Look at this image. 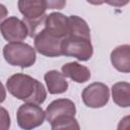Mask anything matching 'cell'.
Masks as SVG:
<instances>
[{
	"instance_id": "5b68a950",
	"label": "cell",
	"mask_w": 130,
	"mask_h": 130,
	"mask_svg": "<svg viewBox=\"0 0 130 130\" xmlns=\"http://www.w3.org/2000/svg\"><path fill=\"white\" fill-rule=\"evenodd\" d=\"M46 118V112L37 104L24 103L16 112V122L21 129L30 130L41 126Z\"/></svg>"
},
{
	"instance_id": "8992f818",
	"label": "cell",
	"mask_w": 130,
	"mask_h": 130,
	"mask_svg": "<svg viewBox=\"0 0 130 130\" xmlns=\"http://www.w3.org/2000/svg\"><path fill=\"white\" fill-rule=\"evenodd\" d=\"M62 54L67 57H74L79 61H87L92 57L93 48L89 39L66 37L62 43Z\"/></svg>"
},
{
	"instance_id": "9c48e42d",
	"label": "cell",
	"mask_w": 130,
	"mask_h": 130,
	"mask_svg": "<svg viewBox=\"0 0 130 130\" xmlns=\"http://www.w3.org/2000/svg\"><path fill=\"white\" fill-rule=\"evenodd\" d=\"M46 119L51 123L55 118L62 115H72L75 116L76 108L74 103L68 99H58L49 104L46 109Z\"/></svg>"
},
{
	"instance_id": "4fadbf2b",
	"label": "cell",
	"mask_w": 130,
	"mask_h": 130,
	"mask_svg": "<svg viewBox=\"0 0 130 130\" xmlns=\"http://www.w3.org/2000/svg\"><path fill=\"white\" fill-rule=\"evenodd\" d=\"M44 79L51 94L63 93L68 89V82L62 72L57 70H50L45 73Z\"/></svg>"
},
{
	"instance_id": "9a60e30c",
	"label": "cell",
	"mask_w": 130,
	"mask_h": 130,
	"mask_svg": "<svg viewBox=\"0 0 130 130\" xmlns=\"http://www.w3.org/2000/svg\"><path fill=\"white\" fill-rule=\"evenodd\" d=\"M112 99L121 108L130 107V83L125 81L115 83L112 86Z\"/></svg>"
},
{
	"instance_id": "277c9868",
	"label": "cell",
	"mask_w": 130,
	"mask_h": 130,
	"mask_svg": "<svg viewBox=\"0 0 130 130\" xmlns=\"http://www.w3.org/2000/svg\"><path fill=\"white\" fill-rule=\"evenodd\" d=\"M64 39L52 34L45 27L37 32L34 37L35 49L41 55L46 57H60L62 56V43Z\"/></svg>"
},
{
	"instance_id": "52a82bcc",
	"label": "cell",
	"mask_w": 130,
	"mask_h": 130,
	"mask_svg": "<svg viewBox=\"0 0 130 130\" xmlns=\"http://www.w3.org/2000/svg\"><path fill=\"white\" fill-rule=\"evenodd\" d=\"M81 98L84 105L88 108H103L109 102L110 89L103 82H93L82 90Z\"/></svg>"
},
{
	"instance_id": "7a4b0ae2",
	"label": "cell",
	"mask_w": 130,
	"mask_h": 130,
	"mask_svg": "<svg viewBox=\"0 0 130 130\" xmlns=\"http://www.w3.org/2000/svg\"><path fill=\"white\" fill-rule=\"evenodd\" d=\"M19 12L23 15V21L28 28V36L35 37L41 24L44 25L47 6L44 0H18Z\"/></svg>"
},
{
	"instance_id": "3957f363",
	"label": "cell",
	"mask_w": 130,
	"mask_h": 130,
	"mask_svg": "<svg viewBox=\"0 0 130 130\" xmlns=\"http://www.w3.org/2000/svg\"><path fill=\"white\" fill-rule=\"evenodd\" d=\"M3 57L11 66L28 68L36 62V50L26 43H9L3 48Z\"/></svg>"
},
{
	"instance_id": "e0dca14e",
	"label": "cell",
	"mask_w": 130,
	"mask_h": 130,
	"mask_svg": "<svg viewBox=\"0 0 130 130\" xmlns=\"http://www.w3.org/2000/svg\"><path fill=\"white\" fill-rule=\"evenodd\" d=\"M47 9H63L66 5V0H44Z\"/></svg>"
},
{
	"instance_id": "7c38bea8",
	"label": "cell",
	"mask_w": 130,
	"mask_h": 130,
	"mask_svg": "<svg viewBox=\"0 0 130 130\" xmlns=\"http://www.w3.org/2000/svg\"><path fill=\"white\" fill-rule=\"evenodd\" d=\"M61 71L65 77H68L77 83H84L90 78L89 69L78 62H69L64 64L61 67Z\"/></svg>"
},
{
	"instance_id": "30bf717a",
	"label": "cell",
	"mask_w": 130,
	"mask_h": 130,
	"mask_svg": "<svg viewBox=\"0 0 130 130\" xmlns=\"http://www.w3.org/2000/svg\"><path fill=\"white\" fill-rule=\"evenodd\" d=\"M44 27L61 39L68 36V17L60 12H52L46 16Z\"/></svg>"
},
{
	"instance_id": "ba28073f",
	"label": "cell",
	"mask_w": 130,
	"mask_h": 130,
	"mask_svg": "<svg viewBox=\"0 0 130 130\" xmlns=\"http://www.w3.org/2000/svg\"><path fill=\"white\" fill-rule=\"evenodd\" d=\"M2 37L9 43L21 42L28 36L25 22L16 16H10L3 20L0 25Z\"/></svg>"
},
{
	"instance_id": "2e32d148",
	"label": "cell",
	"mask_w": 130,
	"mask_h": 130,
	"mask_svg": "<svg viewBox=\"0 0 130 130\" xmlns=\"http://www.w3.org/2000/svg\"><path fill=\"white\" fill-rule=\"evenodd\" d=\"M51 128L53 130L58 129H79V124L74 116L72 115H62L55 118L51 123Z\"/></svg>"
},
{
	"instance_id": "5bb4252c",
	"label": "cell",
	"mask_w": 130,
	"mask_h": 130,
	"mask_svg": "<svg viewBox=\"0 0 130 130\" xmlns=\"http://www.w3.org/2000/svg\"><path fill=\"white\" fill-rule=\"evenodd\" d=\"M67 37H79L90 40V29L86 21L77 16H68V36Z\"/></svg>"
},
{
	"instance_id": "ac0fdd59",
	"label": "cell",
	"mask_w": 130,
	"mask_h": 130,
	"mask_svg": "<svg viewBox=\"0 0 130 130\" xmlns=\"http://www.w3.org/2000/svg\"><path fill=\"white\" fill-rule=\"evenodd\" d=\"M118 130H130V115L122 118L117 126Z\"/></svg>"
},
{
	"instance_id": "d6986e66",
	"label": "cell",
	"mask_w": 130,
	"mask_h": 130,
	"mask_svg": "<svg viewBox=\"0 0 130 130\" xmlns=\"http://www.w3.org/2000/svg\"><path fill=\"white\" fill-rule=\"evenodd\" d=\"M105 2L113 7H116V8H120V7H123L125 5H127L130 0H105Z\"/></svg>"
},
{
	"instance_id": "ffe728a7",
	"label": "cell",
	"mask_w": 130,
	"mask_h": 130,
	"mask_svg": "<svg viewBox=\"0 0 130 130\" xmlns=\"http://www.w3.org/2000/svg\"><path fill=\"white\" fill-rule=\"evenodd\" d=\"M86 1L92 5H102L105 3V0H86Z\"/></svg>"
},
{
	"instance_id": "6da1fadb",
	"label": "cell",
	"mask_w": 130,
	"mask_h": 130,
	"mask_svg": "<svg viewBox=\"0 0 130 130\" xmlns=\"http://www.w3.org/2000/svg\"><path fill=\"white\" fill-rule=\"evenodd\" d=\"M8 92L24 103L42 105L47 98V90L42 82L23 73L11 75L6 81Z\"/></svg>"
},
{
	"instance_id": "8fae6325",
	"label": "cell",
	"mask_w": 130,
	"mask_h": 130,
	"mask_svg": "<svg viewBox=\"0 0 130 130\" xmlns=\"http://www.w3.org/2000/svg\"><path fill=\"white\" fill-rule=\"evenodd\" d=\"M111 62L116 70L130 73V45H121L111 52Z\"/></svg>"
}]
</instances>
